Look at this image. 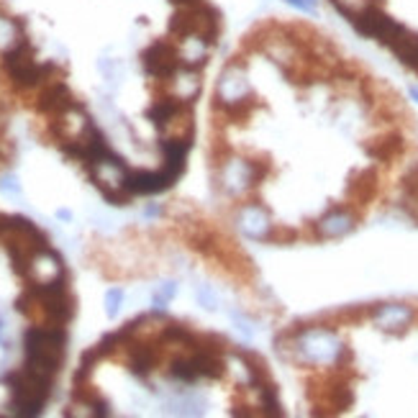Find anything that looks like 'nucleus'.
<instances>
[{
    "mask_svg": "<svg viewBox=\"0 0 418 418\" xmlns=\"http://www.w3.org/2000/svg\"><path fill=\"white\" fill-rule=\"evenodd\" d=\"M65 344H67L65 326H31L23 334L26 367L54 377L65 359Z\"/></svg>",
    "mask_w": 418,
    "mask_h": 418,
    "instance_id": "obj_1",
    "label": "nucleus"
},
{
    "mask_svg": "<svg viewBox=\"0 0 418 418\" xmlns=\"http://www.w3.org/2000/svg\"><path fill=\"white\" fill-rule=\"evenodd\" d=\"M11 385V396H13V411L18 416H39L41 408L46 405L49 396H52V382L54 377L41 375L36 370L23 365L21 370H15L6 377Z\"/></svg>",
    "mask_w": 418,
    "mask_h": 418,
    "instance_id": "obj_2",
    "label": "nucleus"
},
{
    "mask_svg": "<svg viewBox=\"0 0 418 418\" xmlns=\"http://www.w3.org/2000/svg\"><path fill=\"white\" fill-rule=\"evenodd\" d=\"M216 103L224 108L229 116L234 119H247L249 113L254 111V93L252 85H249L247 69L239 62H229L221 75H218L216 83Z\"/></svg>",
    "mask_w": 418,
    "mask_h": 418,
    "instance_id": "obj_3",
    "label": "nucleus"
},
{
    "mask_svg": "<svg viewBox=\"0 0 418 418\" xmlns=\"http://www.w3.org/2000/svg\"><path fill=\"white\" fill-rule=\"evenodd\" d=\"M3 69L11 77V83L18 88H36L54 72L52 65H39L34 60V46L26 36L3 52Z\"/></svg>",
    "mask_w": 418,
    "mask_h": 418,
    "instance_id": "obj_4",
    "label": "nucleus"
},
{
    "mask_svg": "<svg viewBox=\"0 0 418 418\" xmlns=\"http://www.w3.org/2000/svg\"><path fill=\"white\" fill-rule=\"evenodd\" d=\"M292 349L298 359L311 362V365H334L344 357L342 339L331 329H321V326L300 329L292 339Z\"/></svg>",
    "mask_w": 418,
    "mask_h": 418,
    "instance_id": "obj_5",
    "label": "nucleus"
},
{
    "mask_svg": "<svg viewBox=\"0 0 418 418\" xmlns=\"http://www.w3.org/2000/svg\"><path fill=\"white\" fill-rule=\"evenodd\" d=\"M351 26L357 34L367 39H375V41H380L382 46H388L393 41L398 31L403 29V23H398L396 18H390L388 13H382L380 6L370 8L365 13H359L357 18H351Z\"/></svg>",
    "mask_w": 418,
    "mask_h": 418,
    "instance_id": "obj_6",
    "label": "nucleus"
},
{
    "mask_svg": "<svg viewBox=\"0 0 418 418\" xmlns=\"http://www.w3.org/2000/svg\"><path fill=\"white\" fill-rule=\"evenodd\" d=\"M142 65L147 69V75L157 77V80H170L180 69L177 44L159 39L154 44H149L142 52Z\"/></svg>",
    "mask_w": 418,
    "mask_h": 418,
    "instance_id": "obj_7",
    "label": "nucleus"
},
{
    "mask_svg": "<svg viewBox=\"0 0 418 418\" xmlns=\"http://www.w3.org/2000/svg\"><path fill=\"white\" fill-rule=\"evenodd\" d=\"M218 180H221V187H224L229 195H241L247 193L249 187L257 185V177H254V162L241 157L226 159L221 170H218Z\"/></svg>",
    "mask_w": 418,
    "mask_h": 418,
    "instance_id": "obj_8",
    "label": "nucleus"
},
{
    "mask_svg": "<svg viewBox=\"0 0 418 418\" xmlns=\"http://www.w3.org/2000/svg\"><path fill=\"white\" fill-rule=\"evenodd\" d=\"M236 224H239V231L254 241H269V234L275 229L269 210L259 203H244L236 213Z\"/></svg>",
    "mask_w": 418,
    "mask_h": 418,
    "instance_id": "obj_9",
    "label": "nucleus"
},
{
    "mask_svg": "<svg viewBox=\"0 0 418 418\" xmlns=\"http://www.w3.org/2000/svg\"><path fill=\"white\" fill-rule=\"evenodd\" d=\"M175 185V177L162 167L159 172L149 170H136L123 175V190H128L131 195H154L165 193L167 187Z\"/></svg>",
    "mask_w": 418,
    "mask_h": 418,
    "instance_id": "obj_10",
    "label": "nucleus"
},
{
    "mask_svg": "<svg viewBox=\"0 0 418 418\" xmlns=\"http://www.w3.org/2000/svg\"><path fill=\"white\" fill-rule=\"evenodd\" d=\"M175 44H177L180 67L203 69L205 65H208L210 41H205L203 36H198V34H187V36H180Z\"/></svg>",
    "mask_w": 418,
    "mask_h": 418,
    "instance_id": "obj_11",
    "label": "nucleus"
},
{
    "mask_svg": "<svg viewBox=\"0 0 418 418\" xmlns=\"http://www.w3.org/2000/svg\"><path fill=\"white\" fill-rule=\"evenodd\" d=\"M372 318L382 331L400 334V331H405L408 326H411L413 311H411V306H403V303H385V306L375 308Z\"/></svg>",
    "mask_w": 418,
    "mask_h": 418,
    "instance_id": "obj_12",
    "label": "nucleus"
},
{
    "mask_svg": "<svg viewBox=\"0 0 418 418\" xmlns=\"http://www.w3.org/2000/svg\"><path fill=\"white\" fill-rule=\"evenodd\" d=\"M36 108L41 113H54V116H60V113H69L72 108H77V103L65 83H49L44 90H41V95L36 97Z\"/></svg>",
    "mask_w": 418,
    "mask_h": 418,
    "instance_id": "obj_13",
    "label": "nucleus"
},
{
    "mask_svg": "<svg viewBox=\"0 0 418 418\" xmlns=\"http://www.w3.org/2000/svg\"><path fill=\"white\" fill-rule=\"evenodd\" d=\"M167 83H170L172 95L177 100H182L185 105H193L195 97L201 95V69L180 67Z\"/></svg>",
    "mask_w": 418,
    "mask_h": 418,
    "instance_id": "obj_14",
    "label": "nucleus"
},
{
    "mask_svg": "<svg viewBox=\"0 0 418 418\" xmlns=\"http://www.w3.org/2000/svg\"><path fill=\"white\" fill-rule=\"evenodd\" d=\"M316 231L321 239H342L349 231H354V216L346 208H334L316 224Z\"/></svg>",
    "mask_w": 418,
    "mask_h": 418,
    "instance_id": "obj_15",
    "label": "nucleus"
},
{
    "mask_svg": "<svg viewBox=\"0 0 418 418\" xmlns=\"http://www.w3.org/2000/svg\"><path fill=\"white\" fill-rule=\"evenodd\" d=\"M187 111H190V105H185L175 95H170V97H159L157 103L147 111V119H149L157 128H167L170 123H175L180 116H185Z\"/></svg>",
    "mask_w": 418,
    "mask_h": 418,
    "instance_id": "obj_16",
    "label": "nucleus"
},
{
    "mask_svg": "<svg viewBox=\"0 0 418 418\" xmlns=\"http://www.w3.org/2000/svg\"><path fill=\"white\" fill-rule=\"evenodd\" d=\"M388 49L396 54L400 65H405V67H411L418 72V34H413L411 29H405L403 26V29L393 36Z\"/></svg>",
    "mask_w": 418,
    "mask_h": 418,
    "instance_id": "obj_17",
    "label": "nucleus"
},
{
    "mask_svg": "<svg viewBox=\"0 0 418 418\" xmlns=\"http://www.w3.org/2000/svg\"><path fill=\"white\" fill-rule=\"evenodd\" d=\"M157 367V351L151 349L149 344H134L131 349V359H128V370L136 377H147Z\"/></svg>",
    "mask_w": 418,
    "mask_h": 418,
    "instance_id": "obj_18",
    "label": "nucleus"
},
{
    "mask_svg": "<svg viewBox=\"0 0 418 418\" xmlns=\"http://www.w3.org/2000/svg\"><path fill=\"white\" fill-rule=\"evenodd\" d=\"M400 149H403V142H400L398 136H385V139H377L375 144H367V154L375 159L396 157Z\"/></svg>",
    "mask_w": 418,
    "mask_h": 418,
    "instance_id": "obj_19",
    "label": "nucleus"
},
{
    "mask_svg": "<svg viewBox=\"0 0 418 418\" xmlns=\"http://www.w3.org/2000/svg\"><path fill=\"white\" fill-rule=\"evenodd\" d=\"M334 3V8L339 11L342 15H346V18H357L359 13H365V11H370V8H375L380 0H331Z\"/></svg>",
    "mask_w": 418,
    "mask_h": 418,
    "instance_id": "obj_20",
    "label": "nucleus"
},
{
    "mask_svg": "<svg viewBox=\"0 0 418 418\" xmlns=\"http://www.w3.org/2000/svg\"><path fill=\"white\" fill-rule=\"evenodd\" d=\"M170 377H175V380H180V382L201 380V377H198V370H195V365H193V357L175 359V362L170 365Z\"/></svg>",
    "mask_w": 418,
    "mask_h": 418,
    "instance_id": "obj_21",
    "label": "nucleus"
},
{
    "mask_svg": "<svg viewBox=\"0 0 418 418\" xmlns=\"http://www.w3.org/2000/svg\"><path fill=\"white\" fill-rule=\"evenodd\" d=\"M372 190H375V172L372 170L359 172L357 177L351 180V185H349V195H359L362 201H365V198H370V195H372Z\"/></svg>",
    "mask_w": 418,
    "mask_h": 418,
    "instance_id": "obj_22",
    "label": "nucleus"
},
{
    "mask_svg": "<svg viewBox=\"0 0 418 418\" xmlns=\"http://www.w3.org/2000/svg\"><path fill=\"white\" fill-rule=\"evenodd\" d=\"M121 303H123V290L121 288H111L105 292V314H108V318H116V314L121 311Z\"/></svg>",
    "mask_w": 418,
    "mask_h": 418,
    "instance_id": "obj_23",
    "label": "nucleus"
},
{
    "mask_svg": "<svg viewBox=\"0 0 418 418\" xmlns=\"http://www.w3.org/2000/svg\"><path fill=\"white\" fill-rule=\"evenodd\" d=\"M195 298H198V303H201L205 311H216L218 308V298L213 295V290H210L208 285H198V288H195Z\"/></svg>",
    "mask_w": 418,
    "mask_h": 418,
    "instance_id": "obj_24",
    "label": "nucleus"
},
{
    "mask_svg": "<svg viewBox=\"0 0 418 418\" xmlns=\"http://www.w3.org/2000/svg\"><path fill=\"white\" fill-rule=\"evenodd\" d=\"M0 193L8 195V198H21V182L15 175H3L0 177Z\"/></svg>",
    "mask_w": 418,
    "mask_h": 418,
    "instance_id": "obj_25",
    "label": "nucleus"
},
{
    "mask_svg": "<svg viewBox=\"0 0 418 418\" xmlns=\"http://www.w3.org/2000/svg\"><path fill=\"white\" fill-rule=\"evenodd\" d=\"M175 292H177V285H175V283L162 285V290L154 292V308H159V311H162V308L167 306V300L175 298Z\"/></svg>",
    "mask_w": 418,
    "mask_h": 418,
    "instance_id": "obj_26",
    "label": "nucleus"
},
{
    "mask_svg": "<svg viewBox=\"0 0 418 418\" xmlns=\"http://www.w3.org/2000/svg\"><path fill=\"white\" fill-rule=\"evenodd\" d=\"M285 3L303 11V13H316V8H318V0H285Z\"/></svg>",
    "mask_w": 418,
    "mask_h": 418,
    "instance_id": "obj_27",
    "label": "nucleus"
},
{
    "mask_svg": "<svg viewBox=\"0 0 418 418\" xmlns=\"http://www.w3.org/2000/svg\"><path fill=\"white\" fill-rule=\"evenodd\" d=\"M177 8H187V6H195V3H201V0H172Z\"/></svg>",
    "mask_w": 418,
    "mask_h": 418,
    "instance_id": "obj_28",
    "label": "nucleus"
},
{
    "mask_svg": "<svg viewBox=\"0 0 418 418\" xmlns=\"http://www.w3.org/2000/svg\"><path fill=\"white\" fill-rule=\"evenodd\" d=\"M159 213H162L159 205H149V208H147V216H159Z\"/></svg>",
    "mask_w": 418,
    "mask_h": 418,
    "instance_id": "obj_29",
    "label": "nucleus"
},
{
    "mask_svg": "<svg viewBox=\"0 0 418 418\" xmlns=\"http://www.w3.org/2000/svg\"><path fill=\"white\" fill-rule=\"evenodd\" d=\"M408 95H411L413 100L418 103V85H411V88H408Z\"/></svg>",
    "mask_w": 418,
    "mask_h": 418,
    "instance_id": "obj_30",
    "label": "nucleus"
},
{
    "mask_svg": "<svg viewBox=\"0 0 418 418\" xmlns=\"http://www.w3.org/2000/svg\"><path fill=\"white\" fill-rule=\"evenodd\" d=\"M57 216H60L62 221H69V218H72V213H69V210H65V208H62L60 213H57Z\"/></svg>",
    "mask_w": 418,
    "mask_h": 418,
    "instance_id": "obj_31",
    "label": "nucleus"
},
{
    "mask_svg": "<svg viewBox=\"0 0 418 418\" xmlns=\"http://www.w3.org/2000/svg\"><path fill=\"white\" fill-rule=\"evenodd\" d=\"M0 331H3V321H0Z\"/></svg>",
    "mask_w": 418,
    "mask_h": 418,
    "instance_id": "obj_32",
    "label": "nucleus"
}]
</instances>
